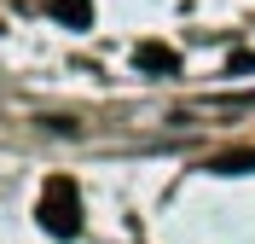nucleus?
<instances>
[{
    "label": "nucleus",
    "mask_w": 255,
    "mask_h": 244,
    "mask_svg": "<svg viewBox=\"0 0 255 244\" xmlns=\"http://www.w3.org/2000/svg\"><path fill=\"white\" fill-rule=\"evenodd\" d=\"M133 64H139L145 76H180V52L162 47V41H139V47H133Z\"/></svg>",
    "instance_id": "f03ea898"
},
{
    "label": "nucleus",
    "mask_w": 255,
    "mask_h": 244,
    "mask_svg": "<svg viewBox=\"0 0 255 244\" xmlns=\"http://www.w3.org/2000/svg\"><path fill=\"white\" fill-rule=\"evenodd\" d=\"M35 215H41V227H47L52 239H76V233H81V192H76V180H70V175H52L47 186H41Z\"/></svg>",
    "instance_id": "f257e3e1"
},
{
    "label": "nucleus",
    "mask_w": 255,
    "mask_h": 244,
    "mask_svg": "<svg viewBox=\"0 0 255 244\" xmlns=\"http://www.w3.org/2000/svg\"><path fill=\"white\" fill-rule=\"evenodd\" d=\"M58 23H70V29H87L93 23V0H41Z\"/></svg>",
    "instance_id": "7ed1b4c3"
},
{
    "label": "nucleus",
    "mask_w": 255,
    "mask_h": 244,
    "mask_svg": "<svg viewBox=\"0 0 255 244\" xmlns=\"http://www.w3.org/2000/svg\"><path fill=\"white\" fill-rule=\"evenodd\" d=\"M226 70H232V76H255V52H232Z\"/></svg>",
    "instance_id": "39448f33"
},
{
    "label": "nucleus",
    "mask_w": 255,
    "mask_h": 244,
    "mask_svg": "<svg viewBox=\"0 0 255 244\" xmlns=\"http://www.w3.org/2000/svg\"><path fill=\"white\" fill-rule=\"evenodd\" d=\"M209 169H215V175H250V169H255V151H232V157H215Z\"/></svg>",
    "instance_id": "20e7f679"
}]
</instances>
